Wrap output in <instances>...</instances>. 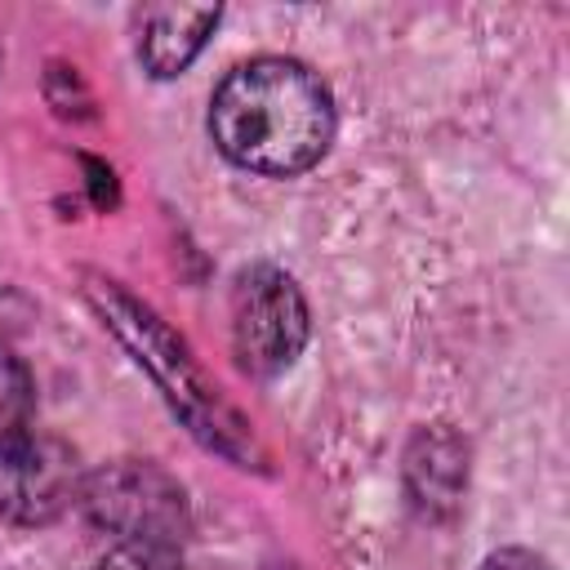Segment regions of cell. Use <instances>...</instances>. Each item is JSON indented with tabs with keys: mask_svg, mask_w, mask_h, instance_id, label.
Wrapping results in <instances>:
<instances>
[{
	"mask_svg": "<svg viewBox=\"0 0 570 570\" xmlns=\"http://www.w3.org/2000/svg\"><path fill=\"white\" fill-rule=\"evenodd\" d=\"M209 134L227 160L289 178L312 169L334 138V98L294 58H254L223 76L209 98Z\"/></svg>",
	"mask_w": 570,
	"mask_h": 570,
	"instance_id": "cell-1",
	"label": "cell"
},
{
	"mask_svg": "<svg viewBox=\"0 0 570 570\" xmlns=\"http://www.w3.org/2000/svg\"><path fill=\"white\" fill-rule=\"evenodd\" d=\"M89 298H94V307L102 312V321H107V325L138 352V361L156 374V383L165 387V396L174 401V410L187 419V428H191L209 450H218V454H227V459H245V441H249L245 423L223 405L218 387L205 383V374L196 370V361L187 356V347H183L147 307H138L116 281H94V285H89Z\"/></svg>",
	"mask_w": 570,
	"mask_h": 570,
	"instance_id": "cell-2",
	"label": "cell"
},
{
	"mask_svg": "<svg viewBox=\"0 0 570 570\" xmlns=\"http://www.w3.org/2000/svg\"><path fill=\"white\" fill-rule=\"evenodd\" d=\"M80 503L98 530H107L116 543H169L178 548L187 534V503L178 481L138 459L107 463L85 476Z\"/></svg>",
	"mask_w": 570,
	"mask_h": 570,
	"instance_id": "cell-3",
	"label": "cell"
},
{
	"mask_svg": "<svg viewBox=\"0 0 570 570\" xmlns=\"http://www.w3.org/2000/svg\"><path fill=\"white\" fill-rule=\"evenodd\" d=\"M307 343V303L281 267H249L232 289V352L240 370L267 379L294 365Z\"/></svg>",
	"mask_w": 570,
	"mask_h": 570,
	"instance_id": "cell-4",
	"label": "cell"
},
{
	"mask_svg": "<svg viewBox=\"0 0 570 570\" xmlns=\"http://www.w3.org/2000/svg\"><path fill=\"white\" fill-rule=\"evenodd\" d=\"M80 463L58 436H13L0 445V517L45 525L80 499Z\"/></svg>",
	"mask_w": 570,
	"mask_h": 570,
	"instance_id": "cell-5",
	"label": "cell"
},
{
	"mask_svg": "<svg viewBox=\"0 0 570 570\" xmlns=\"http://www.w3.org/2000/svg\"><path fill=\"white\" fill-rule=\"evenodd\" d=\"M218 27V9L209 4H147L138 13V58L151 76H178L205 49Z\"/></svg>",
	"mask_w": 570,
	"mask_h": 570,
	"instance_id": "cell-6",
	"label": "cell"
},
{
	"mask_svg": "<svg viewBox=\"0 0 570 570\" xmlns=\"http://www.w3.org/2000/svg\"><path fill=\"white\" fill-rule=\"evenodd\" d=\"M405 481H410L414 503L428 517L454 512V503L463 494V481H468V450H463V441L454 432H445V428L419 432L410 454H405Z\"/></svg>",
	"mask_w": 570,
	"mask_h": 570,
	"instance_id": "cell-7",
	"label": "cell"
},
{
	"mask_svg": "<svg viewBox=\"0 0 570 570\" xmlns=\"http://www.w3.org/2000/svg\"><path fill=\"white\" fill-rule=\"evenodd\" d=\"M31 419V374L27 365L0 343V445L22 436Z\"/></svg>",
	"mask_w": 570,
	"mask_h": 570,
	"instance_id": "cell-8",
	"label": "cell"
},
{
	"mask_svg": "<svg viewBox=\"0 0 570 570\" xmlns=\"http://www.w3.org/2000/svg\"><path fill=\"white\" fill-rule=\"evenodd\" d=\"M98 570H183V561L169 543H111Z\"/></svg>",
	"mask_w": 570,
	"mask_h": 570,
	"instance_id": "cell-9",
	"label": "cell"
},
{
	"mask_svg": "<svg viewBox=\"0 0 570 570\" xmlns=\"http://www.w3.org/2000/svg\"><path fill=\"white\" fill-rule=\"evenodd\" d=\"M476 570H552L543 557L525 552V548H503V552H490Z\"/></svg>",
	"mask_w": 570,
	"mask_h": 570,
	"instance_id": "cell-10",
	"label": "cell"
}]
</instances>
